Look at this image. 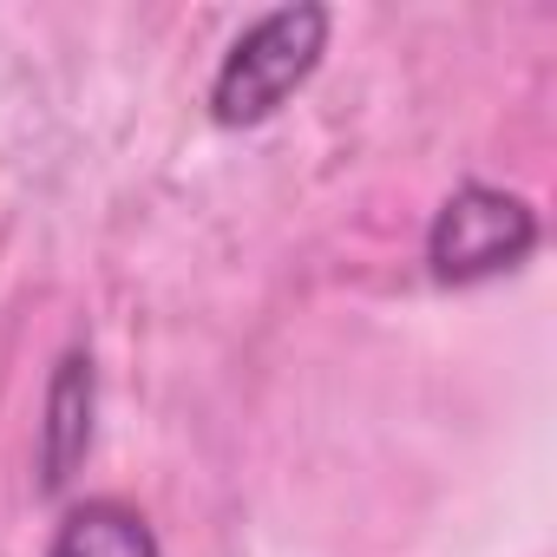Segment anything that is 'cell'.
<instances>
[{
	"label": "cell",
	"mask_w": 557,
	"mask_h": 557,
	"mask_svg": "<svg viewBox=\"0 0 557 557\" xmlns=\"http://www.w3.org/2000/svg\"><path fill=\"white\" fill-rule=\"evenodd\" d=\"M92 433H99V361L92 348H66L47 374V394H40V426H34V472H40V492H66L79 479V466L92 459Z\"/></svg>",
	"instance_id": "cell-3"
},
{
	"label": "cell",
	"mask_w": 557,
	"mask_h": 557,
	"mask_svg": "<svg viewBox=\"0 0 557 557\" xmlns=\"http://www.w3.org/2000/svg\"><path fill=\"white\" fill-rule=\"evenodd\" d=\"M544 243V216L524 190L492 184V177H466L453 184L420 236V262L440 289H485L518 275Z\"/></svg>",
	"instance_id": "cell-2"
},
{
	"label": "cell",
	"mask_w": 557,
	"mask_h": 557,
	"mask_svg": "<svg viewBox=\"0 0 557 557\" xmlns=\"http://www.w3.org/2000/svg\"><path fill=\"white\" fill-rule=\"evenodd\" d=\"M47 557H164V544H158V524L132 498L92 492V498H73L60 511Z\"/></svg>",
	"instance_id": "cell-4"
},
{
	"label": "cell",
	"mask_w": 557,
	"mask_h": 557,
	"mask_svg": "<svg viewBox=\"0 0 557 557\" xmlns=\"http://www.w3.org/2000/svg\"><path fill=\"white\" fill-rule=\"evenodd\" d=\"M335 40V14L322 0H283V8H262L256 21H243L203 86V112L223 132H256L283 112L315 73L322 53Z\"/></svg>",
	"instance_id": "cell-1"
}]
</instances>
